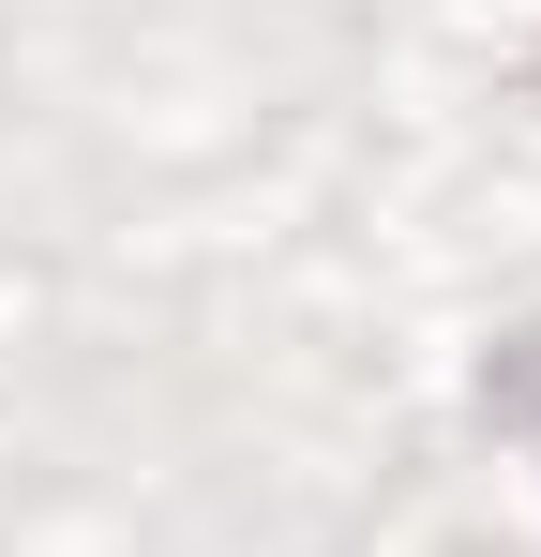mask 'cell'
<instances>
[{"instance_id":"1","label":"cell","mask_w":541,"mask_h":557,"mask_svg":"<svg viewBox=\"0 0 541 557\" xmlns=\"http://www.w3.org/2000/svg\"><path fill=\"white\" fill-rule=\"evenodd\" d=\"M481 407H496L512 437H541V332H527V347H496V376H481Z\"/></svg>"}]
</instances>
